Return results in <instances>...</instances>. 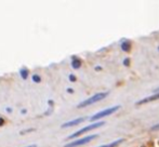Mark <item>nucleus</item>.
<instances>
[{"label": "nucleus", "mask_w": 159, "mask_h": 147, "mask_svg": "<svg viewBox=\"0 0 159 147\" xmlns=\"http://www.w3.org/2000/svg\"><path fill=\"white\" fill-rule=\"evenodd\" d=\"M108 95V93L107 92H103V93H98V94H95V95H93V96H91L89 98H87V100H84L83 102H81L80 104L77 106L78 108H82V107H87V106H90V105H92V104H94L96 103V102H99V101H102L103 98H105Z\"/></svg>", "instance_id": "nucleus-1"}, {"label": "nucleus", "mask_w": 159, "mask_h": 147, "mask_svg": "<svg viewBox=\"0 0 159 147\" xmlns=\"http://www.w3.org/2000/svg\"><path fill=\"white\" fill-rule=\"evenodd\" d=\"M105 122H95V123H91V124H89V126H87V127H84V128H82V129H80L79 131H77L76 133H74V134H72V135H69L68 136V138H75V137H77V136H79V135H81V134H83V133H86V132H88V131H91V130H94V129H96V128H100V127H102L104 124Z\"/></svg>", "instance_id": "nucleus-2"}, {"label": "nucleus", "mask_w": 159, "mask_h": 147, "mask_svg": "<svg viewBox=\"0 0 159 147\" xmlns=\"http://www.w3.org/2000/svg\"><path fill=\"white\" fill-rule=\"evenodd\" d=\"M120 108V106H114V107H110V108H107V109H104V110H102V111L100 112H98V114H95L94 116H92V117L90 118V120H98V119H100V118H103L105 117V116H109V115H112L113 112H115V111H117V110Z\"/></svg>", "instance_id": "nucleus-3"}, {"label": "nucleus", "mask_w": 159, "mask_h": 147, "mask_svg": "<svg viewBox=\"0 0 159 147\" xmlns=\"http://www.w3.org/2000/svg\"><path fill=\"white\" fill-rule=\"evenodd\" d=\"M98 136L96 134H93V135H89V136H86L83 138H80V140H76V141H73L70 142L69 144H66L65 147H77V146H80V145H84V144L89 143L90 141L94 140V138Z\"/></svg>", "instance_id": "nucleus-4"}, {"label": "nucleus", "mask_w": 159, "mask_h": 147, "mask_svg": "<svg viewBox=\"0 0 159 147\" xmlns=\"http://www.w3.org/2000/svg\"><path fill=\"white\" fill-rule=\"evenodd\" d=\"M156 100H159V93L152 95V96L145 97V98H143V100H141V101H139V102H136V105H143V104L149 103V102H153V101H156Z\"/></svg>", "instance_id": "nucleus-5"}, {"label": "nucleus", "mask_w": 159, "mask_h": 147, "mask_svg": "<svg viewBox=\"0 0 159 147\" xmlns=\"http://www.w3.org/2000/svg\"><path fill=\"white\" fill-rule=\"evenodd\" d=\"M86 118L82 117V118H77L75 120H72V121H68V122L62 124V128H68V127H73V126H77L78 123H81L82 121H84Z\"/></svg>", "instance_id": "nucleus-6"}, {"label": "nucleus", "mask_w": 159, "mask_h": 147, "mask_svg": "<svg viewBox=\"0 0 159 147\" xmlns=\"http://www.w3.org/2000/svg\"><path fill=\"white\" fill-rule=\"evenodd\" d=\"M72 66H73V68L78 69L79 67L81 66V62H80V60H78V58H74L73 62H72Z\"/></svg>", "instance_id": "nucleus-7"}, {"label": "nucleus", "mask_w": 159, "mask_h": 147, "mask_svg": "<svg viewBox=\"0 0 159 147\" xmlns=\"http://www.w3.org/2000/svg\"><path fill=\"white\" fill-rule=\"evenodd\" d=\"M123 140H117V141H115V142H113V143H110L108 144V145H103V146H100V147H116V146H118L119 144H120L121 142H122Z\"/></svg>", "instance_id": "nucleus-8"}, {"label": "nucleus", "mask_w": 159, "mask_h": 147, "mask_svg": "<svg viewBox=\"0 0 159 147\" xmlns=\"http://www.w3.org/2000/svg\"><path fill=\"white\" fill-rule=\"evenodd\" d=\"M130 48H131V46H130V42H128V41H124V42H122V44H121V49H122L124 52H128V51L130 50Z\"/></svg>", "instance_id": "nucleus-9"}, {"label": "nucleus", "mask_w": 159, "mask_h": 147, "mask_svg": "<svg viewBox=\"0 0 159 147\" xmlns=\"http://www.w3.org/2000/svg\"><path fill=\"white\" fill-rule=\"evenodd\" d=\"M21 76H22V78L24 79H27V76H28V72L26 69H21Z\"/></svg>", "instance_id": "nucleus-10"}, {"label": "nucleus", "mask_w": 159, "mask_h": 147, "mask_svg": "<svg viewBox=\"0 0 159 147\" xmlns=\"http://www.w3.org/2000/svg\"><path fill=\"white\" fill-rule=\"evenodd\" d=\"M33 80L35 81V82H37V83H39L41 81V78L39 77L38 75H33Z\"/></svg>", "instance_id": "nucleus-11"}, {"label": "nucleus", "mask_w": 159, "mask_h": 147, "mask_svg": "<svg viewBox=\"0 0 159 147\" xmlns=\"http://www.w3.org/2000/svg\"><path fill=\"white\" fill-rule=\"evenodd\" d=\"M150 130H153V131H155V130H159V123L155 124L154 127H152V129H150Z\"/></svg>", "instance_id": "nucleus-12"}, {"label": "nucleus", "mask_w": 159, "mask_h": 147, "mask_svg": "<svg viewBox=\"0 0 159 147\" xmlns=\"http://www.w3.org/2000/svg\"><path fill=\"white\" fill-rule=\"evenodd\" d=\"M123 64L126 65V66H129V64H130V60H129V58H126V60L123 61Z\"/></svg>", "instance_id": "nucleus-13"}, {"label": "nucleus", "mask_w": 159, "mask_h": 147, "mask_svg": "<svg viewBox=\"0 0 159 147\" xmlns=\"http://www.w3.org/2000/svg\"><path fill=\"white\" fill-rule=\"evenodd\" d=\"M69 79H70V81H73V82H74V81H76V77L74 75H70L69 76Z\"/></svg>", "instance_id": "nucleus-14"}, {"label": "nucleus", "mask_w": 159, "mask_h": 147, "mask_svg": "<svg viewBox=\"0 0 159 147\" xmlns=\"http://www.w3.org/2000/svg\"><path fill=\"white\" fill-rule=\"evenodd\" d=\"M3 123H4V120L2 118H0V126H3Z\"/></svg>", "instance_id": "nucleus-15"}, {"label": "nucleus", "mask_w": 159, "mask_h": 147, "mask_svg": "<svg viewBox=\"0 0 159 147\" xmlns=\"http://www.w3.org/2000/svg\"><path fill=\"white\" fill-rule=\"evenodd\" d=\"M26 147H37L36 145H29V146H26Z\"/></svg>", "instance_id": "nucleus-16"}]
</instances>
